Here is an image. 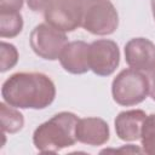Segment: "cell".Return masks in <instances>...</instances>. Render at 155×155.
I'll use <instances>...</instances> for the list:
<instances>
[{
  "mask_svg": "<svg viewBox=\"0 0 155 155\" xmlns=\"http://www.w3.org/2000/svg\"><path fill=\"white\" fill-rule=\"evenodd\" d=\"M1 97L11 107L39 110L52 104L56 86L42 73H16L2 84Z\"/></svg>",
  "mask_w": 155,
  "mask_h": 155,
  "instance_id": "cell-1",
  "label": "cell"
},
{
  "mask_svg": "<svg viewBox=\"0 0 155 155\" xmlns=\"http://www.w3.org/2000/svg\"><path fill=\"white\" fill-rule=\"evenodd\" d=\"M79 117L69 111L53 115L38 126L33 133V143L40 153H58L75 144Z\"/></svg>",
  "mask_w": 155,
  "mask_h": 155,
  "instance_id": "cell-2",
  "label": "cell"
},
{
  "mask_svg": "<svg viewBox=\"0 0 155 155\" xmlns=\"http://www.w3.org/2000/svg\"><path fill=\"white\" fill-rule=\"evenodd\" d=\"M80 27L94 35H110L119 25V15L110 0H79Z\"/></svg>",
  "mask_w": 155,
  "mask_h": 155,
  "instance_id": "cell-3",
  "label": "cell"
},
{
  "mask_svg": "<svg viewBox=\"0 0 155 155\" xmlns=\"http://www.w3.org/2000/svg\"><path fill=\"white\" fill-rule=\"evenodd\" d=\"M111 94L120 105L131 107L139 104L149 94L148 78L140 70L124 69L113 80Z\"/></svg>",
  "mask_w": 155,
  "mask_h": 155,
  "instance_id": "cell-4",
  "label": "cell"
},
{
  "mask_svg": "<svg viewBox=\"0 0 155 155\" xmlns=\"http://www.w3.org/2000/svg\"><path fill=\"white\" fill-rule=\"evenodd\" d=\"M29 41L35 54L47 61H56L67 46L68 38L64 31L48 23H41L31 30Z\"/></svg>",
  "mask_w": 155,
  "mask_h": 155,
  "instance_id": "cell-5",
  "label": "cell"
},
{
  "mask_svg": "<svg viewBox=\"0 0 155 155\" xmlns=\"http://www.w3.org/2000/svg\"><path fill=\"white\" fill-rule=\"evenodd\" d=\"M90 69L99 76L111 75L120 63V51L115 41L99 39L90 44L88 47Z\"/></svg>",
  "mask_w": 155,
  "mask_h": 155,
  "instance_id": "cell-6",
  "label": "cell"
},
{
  "mask_svg": "<svg viewBox=\"0 0 155 155\" xmlns=\"http://www.w3.org/2000/svg\"><path fill=\"white\" fill-rule=\"evenodd\" d=\"M46 23L62 31H73L80 27L79 0H54L45 11Z\"/></svg>",
  "mask_w": 155,
  "mask_h": 155,
  "instance_id": "cell-7",
  "label": "cell"
},
{
  "mask_svg": "<svg viewBox=\"0 0 155 155\" xmlns=\"http://www.w3.org/2000/svg\"><path fill=\"white\" fill-rule=\"evenodd\" d=\"M125 61L130 68L148 71L155 64V45L145 38H134L125 45Z\"/></svg>",
  "mask_w": 155,
  "mask_h": 155,
  "instance_id": "cell-8",
  "label": "cell"
},
{
  "mask_svg": "<svg viewBox=\"0 0 155 155\" xmlns=\"http://www.w3.org/2000/svg\"><path fill=\"white\" fill-rule=\"evenodd\" d=\"M88 47L90 45L81 40L68 42L59 57L62 68L75 75L85 74L91 70L88 62Z\"/></svg>",
  "mask_w": 155,
  "mask_h": 155,
  "instance_id": "cell-9",
  "label": "cell"
},
{
  "mask_svg": "<svg viewBox=\"0 0 155 155\" xmlns=\"http://www.w3.org/2000/svg\"><path fill=\"white\" fill-rule=\"evenodd\" d=\"M110 138L109 126L101 117L79 119L76 126V139L87 145H102Z\"/></svg>",
  "mask_w": 155,
  "mask_h": 155,
  "instance_id": "cell-10",
  "label": "cell"
},
{
  "mask_svg": "<svg viewBox=\"0 0 155 155\" xmlns=\"http://www.w3.org/2000/svg\"><path fill=\"white\" fill-rule=\"evenodd\" d=\"M145 117V111L140 109H132L119 113L114 121L116 136L125 142H133L139 139Z\"/></svg>",
  "mask_w": 155,
  "mask_h": 155,
  "instance_id": "cell-11",
  "label": "cell"
},
{
  "mask_svg": "<svg viewBox=\"0 0 155 155\" xmlns=\"http://www.w3.org/2000/svg\"><path fill=\"white\" fill-rule=\"evenodd\" d=\"M0 120L2 132L7 133L18 132L24 125L23 115L15 107H11L5 102L0 103Z\"/></svg>",
  "mask_w": 155,
  "mask_h": 155,
  "instance_id": "cell-12",
  "label": "cell"
},
{
  "mask_svg": "<svg viewBox=\"0 0 155 155\" xmlns=\"http://www.w3.org/2000/svg\"><path fill=\"white\" fill-rule=\"evenodd\" d=\"M23 29V17L19 12H0V36L15 38Z\"/></svg>",
  "mask_w": 155,
  "mask_h": 155,
  "instance_id": "cell-13",
  "label": "cell"
},
{
  "mask_svg": "<svg viewBox=\"0 0 155 155\" xmlns=\"http://www.w3.org/2000/svg\"><path fill=\"white\" fill-rule=\"evenodd\" d=\"M140 142L143 153L155 155V114L147 115L142 127Z\"/></svg>",
  "mask_w": 155,
  "mask_h": 155,
  "instance_id": "cell-14",
  "label": "cell"
},
{
  "mask_svg": "<svg viewBox=\"0 0 155 155\" xmlns=\"http://www.w3.org/2000/svg\"><path fill=\"white\" fill-rule=\"evenodd\" d=\"M0 58H1L0 59V71L5 73L17 64L18 51L12 44L1 41V44H0Z\"/></svg>",
  "mask_w": 155,
  "mask_h": 155,
  "instance_id": "cell-15",
  "label": "cell"
},
{
  "mask_svg": "<svg viewBox=\"0 0 155 155\" xmlns=\"http://www.w3.org/2000/svg\"><path fill=\"white\" fill-rule=\"evenodd\" d=\"M23 0H0V12H19Z\"/></svg>",
  "mask_w": 155,
  "mask_h": 155,
  "instance_id": "cell-16",
  "label": "cell"
},
{
  "mask_svg": "<svg viewBox=\"0 0 155 155\" xmlns=\"http://www.w3.org/2000/svg\"><path fill=\"white\" fill-rule=\"evenodd\" d=\"M53 1L54 0H27V5L31 11L39 12V11H45Z\"/></svg>",
  "mask_w": 155,
  "mask_h": 155,
  "instance_id": "cell-17",
  "label": "cell"
},
{
  "mask_svg": "<svg viewBox=\"0 0 155 155\" xmlns=\"http://www.w3.org/2000/svg\"><path fill=\"white\" fill-rule=\"evenodd\" d=\"M147 78L149 82V96L153 101H155V64L147 71Z\"/></svg>",
  "mask_w": 155,
  "mask_h": 155,
  "instance_id": "cell-18",
  "label": "cell"
},
{
  "mask_svg": "<svg viewBox=\"0 0 155 155\" xmlns=\"http://www.w3.org/2000/svg\"><path fill=\"white\" fill-rule=\"evenodd\" d=\"M151 10H153V16L155 19V0H151Z\"/></svg>",
  "mask_w": 155,
  "mask_h": 155,
  "instance_id": "cell-19",
  "label": "cell"
}]
</instances>
